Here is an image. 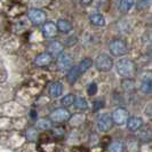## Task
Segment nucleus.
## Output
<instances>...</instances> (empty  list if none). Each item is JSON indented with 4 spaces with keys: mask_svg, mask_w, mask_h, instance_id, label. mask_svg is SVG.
<instances>
[{
    "mask_svg": "<svg viewBox=\"0 0 152 152\" xmlns=\"http://www.w3.org/2000/svg\"><path fill=\"white\" fill-rule=\"evenodd\" d=\"M115 70H117V73L120 77L130 79L136 72V65H135L134 61L130 58H121L117 63Z\"/></svg>",
    "mask_w": 152,
    "mask_h": 152,
    "instance_id": "obj_1",
    "label": "nucleus"
},
{
    "mask_svg": "<svg viewBox=\"0 0 152 152\" xmlns=\"http://www.w3.org/2000/svg\"><path fill=\"white\" fill-rule=\"evenodd\" d=\"M109 50L113 56H124L128 53V46L121 39H113L109 42Z\"/></svg>",
    "mask_w": 152,
    "mask_h": 152,
    "instance_id": "obj_2",
    "label": "nucleus"
},
{
    "mask_svg": "<svg viewBox=\"0 0 152 152\" xmlns=\"http://www.w3.org/2000/svg\"><path fill=\"white\" fill-rule=\"evenodd\" d=\"M95 66L101 72H107L113 66V61L107 54H99L95 61Z\"/></svg>",
    "mask_w": 152,
    "mask_h": 152,
    "instance_id": "obj_3",
    "label": "nucleus"
},
{
    "mask_svg": "<svg viewBox=\"0 0 152 152\" xmlns=\"http://www.w3.org/2000/svg\"><path fill=\"white\" fill-rule=\"evenodd\" d=\"M112 120L113 124L117 126H124L126 125L129 119V112L125 107H118L112 112Z\"/></svg>",
    "mask_w": 152,
    "mask_h": 152,
    "instance_id": "obj_4",
    "label": "nucleus"
},
{
    "mask_svg": "<svg viewBox=\"0 0 152 152\" xmlns=\"http://www.w3.org/2000/svg\"><path fill=\"white\" fill-rule=\"evenodd\" d=\"M71 118V113L69 111L68 109L65 107H57L55 109L53 112L50 113V117L49 119L52 120L53 122H57V124H62V122H65L70 120Z\"/></svg>",
    "mask_w": 152,
    "mask_h": 152,
    "instance_id": "obj_5",
    "label": "nucleus"
},
{
    "mask_svg": "<svg viewBox=\"0 0 152 152\" xmlns=\"http://www.w3.org/2000/svg\"><path fill=\"white\" fill-rule=\"evenodd\" d=\"M113 120H112V115L109 113H103L99 115V120H97V128L99 130L105 133L109 132L113 127Z\"/></svg>",
    "mask_w": 152,
    "mask_h": 152,
    "instance_id": "obj_6",
    "label": "nucleus"
},
{
    "mask_svg": "<svg viewBox=\"0 0 152 152\" xmlns=\"http://www.w3.org/2000/svg\"><path fill=\"white\" fill-rule=\"evenodd\" d=\"M28 17L31 22L36 25H39L46 21V13L39 8H31L28 12Z\"/></svg>",
    "mask_w": 152,
    "mask_h": 152,
    "instance_id": "obj_7",
    "label": "nucleus"
},
{
    "mask_svg": "<svg viewBox=\"0 0 152 152\" xmlns=\"http://www.w3.org/2000/svg\"><path fill=\"white\" fill-rule=\"evenodd\" d=\"M56 65H57V69L61 71V72H64L66 70H70L72 68V58L69 54H61L58 57H57V61H56Z\"/></svg>",
    "mask_w": 152,
    "mask_h": 152,
    "instance_id": "obj_8",
    "label": "nucleus"
},
{
    "mask_svg": "<svg viewBox=\"0 0 152 152\" xmlns=\"http://www.w3.org/2000/svg\"><path fill=\"white\" fill-rule=\"evenodd\" d=\"M52 61H53V56H52V55H49L48 53H41V54H39L38 56H36L33 63H34L36 66L44 68V66L49 65V64L52 63Z\"/></svg>",
    "mask_w": 152,
    "mask_h": 152,
    "instance_id": "obj_9",
    "label": "nucleus"
},
{
    "mask_svg": "<svg viewBox=\"0 0 152 152\" xmlns=\"http://www.w3.org/2000/svg\"><path fill=\"white\" fill-rule=\"evenodd\" d=\"M47 50H48L47 53L49 54V55H52V56H60L63 53V45H62V42H60V41L54 40V41H52L48 45Z\"/></svg>",
    "mask_w": 152,
    "mask_h": 152,
    "instance_id": "obj_10",
    "label": "nucleus"
},
{
    "mask_svg": "<svg viewBox=\"0 0 152 152\" xmlns=\"http://www.w3.org/2000/svg\"><path fill=\"white\" fill-rule=\"evenodd\" d=\"M126 126L130 132H136L143 126V119L140 117H129Z\"/></svg>",
    "mask_w": 152,
    "mask_h": 152,
    "instance_id": "obj_11",
    "label": "nucleus"
},
{
    "mask_svg": "<svg viewBox=\"0 0 152 152\" xmlns=\"http://www.w3.org/2000/svg\"><path fill=\"white\" fill-rule=\"evenodd\" d=\"M62 93H63V85L61 83L54 81V83H52V84L49 85V87H48V94L52 97H54V99L60 97L62 95Z\"/></svg>",
    "mask_w": 152,
    "mask_h": 152,
    "instance_id": "obj_12",
    "label": "nucleus"
},
{
    "mask_svg": "<svg viewBox=\"0 0 152 152\" xmlns=\"http://www.w3.org/2000/svg\"><path fill=\"white\" fill-rule=\"evenodd\" d=\"M57 26L56 24H54L52 22H47L44 24L42 26V33L46 38H54L57 33Z\"/></svg>",
    "mask_w": 152,
    "mask_h": 152,
    "instance_id": "obj_13",
    "label": "nucleus"
},
{
    "mask_svg": "<svg viewBox=\"0 0 152 152\" xmlns=\"http://www.w3.org/2000/svg\"><path fill=\"white\" fill-rule=\"evenodd\" d=\"M81 76V72H80V69L79 65H73L72 68L68 71V75H66V80H68L69 84L73 85L77 80L79 79V77Z\"/></svg>",
    "mask_w": 152,
    "mask_h": 152,
    "instance_id": "obj_14",
    "label": "nucleus"
},
{
    "mask_svg": "<svg viewBox=\"0 0 152 152\" xmlns=\"http://www.w3.org/2000/svg\"><path fill=\"white\" fill-rule=\"evenodd\" d=\"M52 125L53 121L49 119V118H40L36 121V126L34 128L37 130H41V132H45L52 128Z\"/></svg>",
    "mask_w": 152,
    "mask_h": 152,
    "instance_id": "obj_15",
    "label": "nucleus"
},
{
    "mask_svg": "<svg viewBox=\"0 0 152 152\" xmlns=\"http://www.w3.org/2000/svg\"><path fill=\"white\" fill-rule=\"evenodd\" d=\"M56 26H57V30L62 33H69L72 30V23L68 20H60L56 24Z\"/></svg>",
    "mask_w": 152,
    "mask_h": 152,
    "instance_id": "obj_16",
    "label": "nucleus"
},
{
    "mask_svg": "<svg viewBox=\"0 0 152 152\" xmlns=\"http://www.w3.org/2000/svg\"><path fill=\"white\" fill-rule=\"evenodd\" d=\"M89 22L95 26H103L105 24V18L101 14H93L89 16Z\"/></svg>",
    "mask_w": 152,
    "mask_h": 152,
    "instance_id": "obj_17",
    "label": "nucleus"
},
{
    "mask_svg": "<svg viewBox=\"0 0 152 152\" xmlns=\"http://www.w3.org/2000/svg\"><path fill=\"white\" fill-rule=\"evenodd\" d=\"M134 5H135V0H120L119 10L121 13H128Z\"/></svg>",
    "mask_w": 152,
    "mask_h": 152,
    "instance_id": "obj_18",
    "label": "nucleus"
},
{
    "mask_svg": "<svg viewBox=\"0 0 152 152\" xmlns=\"http://www.w3.org/2000/svg\"><path fill=\"white\" fill-rule=\"evenodd\" d=\"M91 65H93L91 58H89V57H85V58H83V60L80 61V63H79V69H80L81 75L85 73V72H87V71L91 68Z\"/></svg>",
    "mask_w": 152,
    "mask_h": 152,
    "instance_id": "obj_19",
    "label": "nucleus"
},
{
    "mask_svg": "<svg viewBox=\"0 0 152 152\" xmlns=\"http://www.w3.org/2000/svg\"><path fill=\"white\" fill-rule=\"evenodd\" d=\"M140 89L142 93L144 94H152V78H148V79H144L141 84V87Z\"/></svg>",
    "mask_w": 152,
    "mask_h": 152,
    "instance_id": "obj_20",
    "label": "nucleus"
},
{
    "mask_svg": "<svg viewBox=\"0 0 152 152\" xmlns=\"http://www.w3.org/2000/svg\"><path fill=\"white\" fill-rule=\"evenodd\" d=\"M75 101H76V95L73 94H68L65 96H63V99H61V103L63 107H72L75 104Z\"/></svg>",
    "mask_w": 152,
    "mask_h": 152,
    "instance_id": "obj_21",
    "label": "nucleus"
},
{
    "mask_svg": "<svg viewBox=\"0 0 152 152\" xmlns=\"http://www.w3.org/2000/svg\"><path fill=\"white\" fill-rule=\"evenodd\" d=\"M109 152H124L125 151V145L121 141H114L109 145Z\"/></svg>",
    "mask_w": 152,
    "mask_h": 152,
    "instance_id": "obj_22",
    "label": "nucleus"
},
{
    "mask_svg": "<svg viewBox=\"0 0 152 152\" xmlns=\"http://www.w3.org/2000/svg\"><path fill=\"white\" fill-rule=\"evenodd\" d=\"M73 105L79 111H85V110L88 109V103H87V101L84 97H76V101H75Z\"/></svg>",
    "mask_w": 152,
    "mask_h": 152,
    "instance_id": "obj_23",
    "label": "nucleus"
},
{
    "mask_svg": "<svg viewBox=\"0 0 152 152\" xmlns=\"http://www.w3.org/2000/svg\"><path fill=\"white\" fill-rule=\"evenodd\" d=\"M25 137H26V140L28 141H30V142H34L37 138H38V132L37 129L34 128V127H31L29 129L26 130V133H25Z\"/></svg>",
    "mask_w": 152,
    "mask_h": 152,
    "instance_id": "obj_24",
    "label": "nucleus"
},
{
    "mask_svg": "<svg viewBox=\"0 0 152 152\" xmlns=\"http://www.w3.org/2000/svg\"><path fill=\"white\" fill-rule=\"evenodd\" d=\"M152 5V0H137L136 1V9L137 10H143L150 7Z\"/></svg>",
    "mask_w": 152,
    "mask_h": 152,
    "instance_id": "obj_25",
    "label": "nucleus"
},
{
    "mask_svg": "<svg viewBox=\"0 0 152 152\" xmlns=\"http://www.w3.org/2000/svg\"><path fill=\"white\" fill-rule=\"evenodd\" d=\"M87 93H88V95H91V96L95 95V94L97 93V85L95 84V83L89 84L88 88H87Z\"/></svg>",
    "mask_w": 152,
    "mask_h": 152,
    "instance_id": "obj_26",
    "label": "nucleus"
},
{
    "mask_svg": "<svg viewBox=\"0 0 152 152\" xmlns=\"http://www.w3.org/2000/svg\"><path fill=\"white\" fill-rule=\"evenodd\" d=\"M64 132H65L64 128H61V127H55V128H53V134L57 137L63 136L64 135Z\"/></svg>",
    "mask_w": 152,
    "mask_h": 152,
    "instance_id": "obj_27",
    "label": "nucleus"
},
{
    "mask_svg": "<svg viewBox=\"0 0 152 152\" xmlns=\"http://www.w3.org/2000/svg\"><path fill=\"white\" fill-rule=\"evenodd\" d=\"M94 104H95V107H94V111H97L99 109H101V107H102V102H99V101H96V102H95Z\"/></svg>",
    "mask_w": 152,
    "mask_h": 152,
    "instance_id": "obj_28",
    "label": "nucleus"
}]
</instances>
